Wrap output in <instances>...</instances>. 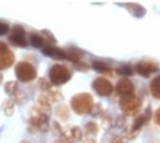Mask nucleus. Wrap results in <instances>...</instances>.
<instances>
[{"label": "nucleus", "mask_w": 160, "mask_h": 143, "mask_svg": "<svg viewBox=\"0 0 160 143\" xmlns=\"http://www.w3.org/2000/svg\"><path fill=\"white\" fill-rule=\"evenodd\" d=\"M149 89H151V94L153 95L155 98L160 100V75L152 79L151 85H149Z\"/></svg>", "instance_id": "nucleus-17"}, {"label": "nucleus", "mask_w": 160, "mask_h": 143, "mask_svg": "<svg viewBox=\"0 0 160 143\" xmlns=\"http://www.w3.org/2000/svg\"><path fill=\"white\" fill-rule=\"evenodd\" d=\"M8 41L15 46L25 48L29 45V41L26 38V31L21 25H14L11 27V33L8 36Z\"/></svg>", "instance_id": "nucleus-6"}, {"label": "nucleus", "mask_w": 160, "mask_h": 143, "mask_svg": "<svg viewBox=\"0 0 160 143\" xmlns=\"http://www.w3.org/2000/svg\"><path fill=\"white\" fill-rule=\"evenodd\" d=\"M29 130H30V132H34V131L47 132V131H49V116L33 106L30 115H29Z\"/></svg>", "instance_id": "nucleus-1"}, {"label": "nucleus", "mask_w": 160, "mask_h": 143, "mask_svg": "<svg viewBox=\"0 0 160 143\" xmlns=\"http://www.w3.org/2000/svg\"><path fill=\"white\" fill-rule=\"evenodd\" d=\"M153 120H155V123L158 124V126L160 127V108L158 109V111L155 112V115H153Z\"/></svg>", "instance_id": "nucleus-28"}, {"label": "nucleus", "mask_w": 160, "mask_h": 143, "mask_svg": "<svg viewBox=\"0 0 160 143\" xmlns=\"http://www.w3.org/2000/svg\"><path fill=\"white\" fill-rule=\"evenodd\" d=\"M8 31H10L8 25L4 23V22H0V36H4V34H7Z\"/></svg>", "instance_id": "nucleus-26"}, {"label": "nucleus", "mask_w": 160, "mask_h": 143, "mask_svg": "<svg viewBox=\"0 0 160 143\" xmlns=\"http://www.w3.org/2000/svg\"><path fill=\"white\" fill-rule=\"evenodd\" d=\"M56 115L58 117H62V119H67L68 117V111L66 106H59V108L56 109Z\"/></svg>", "instance_id": "nucleus-25"}, {"label": "nucleus", "mask_w": 160, "mask_h": 143, "mask_svg": "<svg viewBox=\"0 0 160 143\" xmlns=\"http://www.w3.org/2000/svg\"><path fill=\"white\" fill-rule=\"evenodd\" d=\"M62 141L66 143H78L82 139V130L79 127L67 128L64 132H62Z\"/></svg>", "instance_id": "nucleus-11"}, {"label": "nucleus", "mask_w": 160, "mask_h": 143, "mask_svg": "<svg viewBox=\"0 0 160 143\" xmlns=\"http://www.w3.org/2000/svg\"><path fill=\"white\" fill-rule=\"evenodd\" d=\"M115 71H116V74H119V75L130 76V75H133L134 68L130 67V65H127V64H121V65H118V67H116Z\"/></svg>", "instance_id": "nucleus-19"}, {"label": "nucleus", "mask_w": 160, "mask_h": 143, "mask_svg": "<svg viewBox=\"0 0 160 143\" xmlns=\"http://www.w3.org/2000/svg\"><path fill=\"white\" fill-rule=\"evenodd\" d=\"M134 71H136L138 75L147 78V76H149L151 74H155V72L159 71V64L153 60H141L136 64Z\"/></svg>", "instance_id": "nucleus-8"}, {"label": "nucleus", "mask_w": 160, "mask_h": 143, "mask_svg": "<svg viewBox=\"0 0 160 143\" xmlns=\"http://www.w3.org/2000/svg\"><path fill=\"white\" fill-rule=\"evenodd\" d=\"M133 91H134V85L129 78H122L118 80V83H116V93L118 94L125 97V95L133 94Z\"/></svg>", "instance_id": "nucleus-12"}, {"label": "nucleus", "mask_w": 160, "mask_h": 143, "mask_svg": "<svg viewBox=\"0 0 160 143\" xmlns=\"http://www.w3.org/2000/svg\"><path fill=\"white\" fill-rule=\"evenodd\" d=\"M64 52H66V57H67V60L72 61L74 64L81 63L82 59H83V56H85V53H83L81 49L75 48V46H70V48H67V49H64Z\"/></svg>", "instance_id": "nucleus-14"}, {"label": "nucleus", "mask_w": 160, "mask_h": 143, "mask_svg": "<svg viewBox=\"0 0 160 143\" xmlns=\"http://www.w3.org/2000/svg\"><path fill=\"white\" fill-rule=\"evenodd\" d=\"M2 80H3V75L0 74V83H2Z\"/></svg>", "instance_id": "nucleus-31"}, {"label": "nucleus", "mask_w": 160, "mask_h": 143, "mask_svg": "<svg viewBox=\"0 0 160 143\" xmlns=\"http://www.w3.org/2000/svg\"><path fill=\"white\" fill-rule=\"evenodd\" d=\"M49 82L55 86H62L71 79V71L63 64H55L49 68Z\"/></svg>", "instance_id": "nucleus-3"}, {"label": "nucleus", "mask_w": 160, "mask_h": 143, "mask_svg": "<svg viewBox=\"0 0 160 143\" xmlns=\"http://www.w3.org/2000/svg\"><path fill=\"white\" fill-rule=\"evenodd\" d=\"M18 90H19V87H18V83L14 82V80H10V82H7L6 86H4V91H6L7 94H10V95L15 94Z\"/></svg>", "instance_id": "nucleus-22"}, {"label": "nucleus", "mask_w": 160, "mask_h": 143, "mask_svg": "<svg viewBox=\"0 0 160 143\" xmlns=\"http://www.w3.org/2000/svg\"><path fill=\"white\" fill-rule=\"evenodd\" d=\"M15 61V55L7 46L6 42L0 41V71L10 68Z\"/></svg>", "instance_id": "nucleus-7"}, {"label": "nucleus", "mask_w": 160, "mask_h": 143, "mask_svg": "<svg viewBox=\"0 0 160 143\" xmlns=\"http://www.w3.org/2000/svg\"><path fill=\"white\" fill-rule=\"evenodd\" d=\"M2 111L4 112L6 116H12L14 111H15V104H14L12 100H6L3 101L2 104Z\"/></svg>", "instance_id": "nucleus-18"}, {"label": "nucleus", "mask_w": 160, "mask_h": 143, "mask_svg": "<svg viewBox=\"0 0 160 143\" xmlns=\"http://www.w3.org/2000/svg\"><path fill=\"white\" fill-rule=\"evenodd\" d=\"M141 100L134 94H130V95H125V97L121 98L119 101V106H121L122 112L127 116H133V115H137L141 109Z\"/></svg>", "instance_id": "nucleus-5"}, {"label": "nucleus", "mask_w": 160, "mask_h": 143, "mask_svg": "<svg viewBox=\"0 0 160 143\" xmlns=\"http://www.w3.org/2000/svg\"><path fill=\"white\" fill-rule=\"evenodd\" d=\"M38 87L42 91H44V93H47V91H49V90H52L51 82H48V80H45V79H40L38 80Z\"/></svg>", "instance_id": "nucleus-24"}, {"label": "nucleus", "mask_w": 160, "mask_h": 143, "mask_svg": "<svg viewBox=\"0 0 160 143\" xmlns=\"http://www.w3.org/2000/svg\"><path fill=\"white\" fill-rule=\"evenodd\" d=\"M29 44L34 48H38V49L40 48L44 49L45 46H49V44L47 42V40L44 38V36H42L41 33H32V34L29 36Z\"/></svg>", "instance_id": "nucleus-15"}, {"label": "nucleus", "mask_w": 160, "mask_h": 143, "mask_svg": "<svg viewBox=\"0 0 160 143\" xmlns=\"http://www.w3.org/2000/svg\"><path fill=\"white\" fill-rule=\"evenodd\" d=\"M55 143H66V142H64V141H62V139H59V141H56Z\"/></svg>", "instance_id": "nucleus-30"}, {"label": "nucleus", "mask_w": 160, "mask_h": 143, "mask_svg": "<svg viewBox=\"0 0 160 143\" xmlns=\"http://www.w3.org/2000/svg\"><path fill=\"white\" fill-rule=\"evenodd\" d=\"M83 143H96V141H94L93 138H88V139H85V141H83Z\"/></svg>", "instance_id": "nucleus-29"}, {"label": "nucleus", "mask_w": 160, "mask_h": 143, "mask_svg": "<svg viewBox=\"0 0 160 143\" xmlns=\"http://www.w3.org/2000/svg\"><path fill=\"white\" fill-rule=\"evenodd\" d=\"M97 124L94 122H89L85 124V132L89 134V135H96L97 134Z\"/></svg>", "instance_id": "nucleus-23"}, {"label": "nucleus", "mask_w": 160, "mask_h": 143, "mask_svg": "<svg viewBox=\"0 0 160 143\" xmlns=\"http://www.w3.org/2000/svg\"><path fill=\"white\" fill-rule=\"evenodd\" d=\"M93 89L101 97H108L114 91V86H112V83L108 79L100 76V78H96L93 80Z\"/></svg>", "instance_id": "nucleus-10"}, {"label": "nucleus", "mask_w": 160, "mask_h": 143, "mask_svg": "<svg viewBox=\"0 0 160 143\" xmlns=\"http://www.w3.org/2000/svg\"><path fill=\"white\" fill-rule=\"evenodd\" d=\"M149 117H151V108H148L147 111L142 113V115L137 116L136 119H134V122H133V124H132V127H130V130L126 132V138H127V139H132V138L136 136V135L140 132L141 127H142L144 124L149 120Z\"/></svg>", "instance_id": "nucleus-9"}, {"label": "nucleus", "mask_w": 160, "mask_h": 143, "mask_svg": "<svg viewBox=\"0 0 160 143\" xmlns=\"http://www.w3.org/2000/svg\"><path fill=\"white\" fill-rule=\"evenodd\" d=\"M123 138L119 135H114V134H105L103 136V142L101 143H122Z\"/></svg>", "instance_id": "nucleus-21"}, {"label": "nucleus", "mask_w": 160, "mask_h": 143, "mask_svg": "<svg viewBox=\"0 0 160 143\" xmlns=\"http://www.w3.org/2000/svg\"><path fill=\"white\" fill-rule=\"evenodd\" d=\"M100 104H96V105H94L93 104V108H92V111H90V113H92V115H97V113H99V112H101V108H100Z\"/></svg>", "instance_id": "nucleus-27"}, {"label": "nucleus", "mask_w": 160, "mask_h": 143, "mask_svg": "<svg viewBox=\"0 0 160 143\" xmlns=\"http://www.w3.org/2000/svg\"><path fill=\"white\" fill-rule=\"evenodd\" d=\"M15 75L19 82L28 83L37 78V69L33 64L28 63V61H21L15 65Z\"/></svg>", "instance_id": "nucleus-4"}, {"label": "nucleus", "mask_w": 160, "mask_h": 143, "mask_svg": "<svg viewBox=\"0 0 160 143\" xmlns=\"http://www.w3.org/2000/svg\"><path fill=\"white\" fill-rule=\"evenodd\" d=\"M21 143H29L28 141H22V142H21Z\"/></svg>", "instance_id": "nucleus-32"}, {"label": "nucleus", "mask_w": 160, "mask_h": 143, "mask_svg": "<svg viewBox=\"0 0 160 143\" xmlns=\"http://www.w3.org/2000/svg\"><path fill=\"white\" fill-rule=\"evenodd\" d=\"M93 69L97 72H100V74H107V75H111L112 74V69L108 64L103 63V61H93Z\"/></svg>", "instance_id": "nucleus-16"}, {"label": "nucleus", "mask_w": 160, "mask_h": 143, "mask_svg": "<svg viewBox=\"0 0 160 143\" xmlns=\"http://www.w3.org/2000/svg\"><path fill=\"white\" fill-rule=\"evenodd\" d=\"M42 53H44L45 56H48V57L55 59V60H67L64 49H60V48L53 46V45L45 46L44 49H42Z\"/></svg>", "instance_id": "nucleus-13"}, {"label": "nucleus", "mask_w": 160, "mask_h": 143, "mask_svg": "<svg viewBox=\"0 0 160 143\" xmlns=\"http://www.w3.org/2000/svg\"><path fill=\"white\" fill-rule=\"evenodd\" d=\"M71 108L77 115H86L90 113L93 108V97L88 93L77 94L71 98Z\"/></svg>", "instance_id": "nucleus-2"}, {"label": "nucleus", "mask_w": 160, "mask_h": 143, "mask_svg": "<svg viewBox=\"0 0 160 143\" xmlns=\"http://www.w3.org/2000/svg\"><path fill=\"white\" fill-rule=\"evenodd\" d=\"M11 100L14 101V104H18V105H23L25 102H26L28 97H26V93H23L22 90H18L15 94L11 95Z\"/></svg>", "instance_id": "nucleus-20"}]
</instances>
